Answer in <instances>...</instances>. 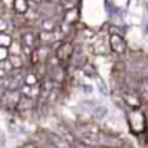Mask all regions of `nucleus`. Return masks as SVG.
<instances>
[{
    "label": "nucleus",
    "mask_w": 148,
    "mask_h": 148,
    "mask_svg": "<svg viewBox=\"0 0 148 148\" xmlns=\"http://www.w3.org/2000/svg\"><path fill=\"white\" fill-rule=\"evenodd\" d=\"M10 43H12V38L9 35H6V33L1 32V35H0V46L7 48V46H10Z\"/></svg>",
    "instance_id": "obj_8"
},
{
    "label": "nucleus",
    "mask_w": 148,
    "mask_h": 148,
    "mask_svg": "<svg viewBox=\"0 0 148 148\" xmlns=\"http://www.w3.org/2000/svg\"><path fill=\"white\" fill-rule=\"evenodd\" d=\"M25 84H26V85H35V84H38V78H36L33 73H29V75H26V78H25Z\"/></svg>",
    "instance_id": "obj_10"
},
{
    "label": "nucleus",
    "mask_w": 148,
    "mask_h": 148,
    "mask_svg": "<svg viewBox=\"0 0 148 148\" xmlns=\"http://www.w3.org/2000/svg\"><path fill=\"white\" fill-rule=\"evenodd\" d=\"M13 7L16 9L17 13H26L29 9V4H27V0H14Z\"/></svg>",
    "instance_id": "obj_5"
},
{
    "label": "nucleus",
    "mask_w": 148,
    "mask_h": 148,
    "mask_svg": "<svg viewBox=\"0 0 148 148\" xmlns=\"http://www.w3.org/2000/svg\"><path fill=\"white\" fill-rule=\"evenodd\" d=\"M10 60H9V63L12 65V68H19L20 65H22V60H20V58H19V55H10V58H9Z\"/></svg>",
    "instance_id": "obj_9"
},
{
    "label": "nucleus",
    "mask_w": 148,
    "mask_h": 148,
    "mask_svg": "<svg viewBox=\"0 0 148 148\" xmlns=\"http://www.w3.org/2000/svg\"><path fill=\"white\" fill-rule=\"evenodd\" d=\"M35 35L32 32H25L22 35V46H27V48H33L35 45Z\"/></svg>",
    "instance_id": "obj_4"
},
{
    "label": "nucleus",
    "mask_w": 148,
    "mask_h": 148,
    "mask_svg": "<svg viewBox=\"0 0 148 148\" xmlns=\"http://www.w3.org/2000/svg\"><path fill=\"white\" fill-rule=\"evenodd\" d=\"M13 1H14V0H3V3H4L7 7H13Z\"/></svg>",
    "instance_id": "obj_14"
},
{
    "label": "nucleus",
    "mask_w": 148,
    "mask_h": 148,
    "mask_svg": "<svg viewBox=\"0 0 148 148\" xmlns=\"http://www.w3.org/2000/svg\"><path fill=\"white\" fill-rule=\"evenodd\" d=\"M20 92L25 95V97H29V98H35L36 95H39V88H38V84L35 85H23V88L20 89Z\"/></svg>",
    "instance_id": "obj_2"
},
{
    "label": "nucleus",
    "mask_w": 148,
    "mask_h": 148,
    "mask_svg": "<svg viewBox=\"0 0 148 148\" xmlns=\"http://www.w3.org/2000/svg\"><path fill=\"white\" fill-rule=\"evenodd\" d=\"M76 16H78V13H76V9H69L68 12H66V16H65V20L68 22V23H72L75 19H76Z\"/></svg>",
    "instance_id": "obj_7"
},
{
    "label": "nucleus",
    "mask_w": 148,
    "mask_h": 148,
    "mask_svg": "<svg viewBox=\"0 0 148 148\" xmlns=\"http://www.w3.org/2000/svg\"><path fill=\"white\" fill-rule=\"evenodd\" d=\"M50 141L53 143V145L56 148H71V144H68L62 137H59V135H56V134H50Z\"/></svg>",
    "instance_id": "obj_3"
},
{
    "label": "nucleus",
    "mask_w": 148,
    "mask_h": 148,
    "mask_svg": "<svg viewBox=\"0 0 148 148\" xmlns=\"http://www.w3.org/2000/svg\"><path fill=\"white\" fill-rule=\"evenodd\" d=\"M7 27H9V23H7L6 20L0 19V32H4V30H6Z\"/></svg>",
    "instance_id": "obj_13"
},
{
    "label": "nucleus",
    "mask_w": 148,
    "mask_h": 148,
    "mask_svg": "<svg viewBox=\"0 0 148 148\" xmlns=\"http://www.w3.org/2000/svg\"><path fill=\"white\" fill-rule=\"evenodd\" d=\"M55 27H56V25H55V22H53L52 19H46V20L42 23V30H43V32H53Z\"/></svg>",
    "instance_id": "obj_6"
},
{
    "label": "nucleus",
    "mask_w": 148,
    "mask_h": 148,
    "mask_svg": "<svg viewBox=\"0 0 148 148\" xmlns=\"http://www.w3.org/2000/svg\"><path fill=\"white\" fill-rule=\"evenodd\" d=\"M33 1H36V3H40V1H42V0H33Z\"/></svg>",
    "instance_id": "obj_16"
},
{
    "label": "nucleus",
    "mask_w": 148,
    "mask_h": 148,
    "mask_svg": "<svg viewBox=\"0 0 148 148\" xmlns=\"http://www.w3.org/2000/svg\"><path fill=\"white\" fill-rule=\"evenodd\" d=\"M109 46L115 53H122L125 50V40L122 39L121 35L118 33H112L109 36Z\"/></svg>",
    "instance_id": "obj_1"
},
{
    "label": "nucleus",
    "mask_w": 148,
    "mask_h": 148,
    "mask_svg": "<svg viewBox=\"0 0 148 148\" xmlns=\"http://www.w3.org/2000/svg\"><path fill=\"white\" fill-rule=\"evenodd\" d=\"M141 94H143V97L148 101V82H145V84L143 85V88H141Z\"/></svg>",
    "instance_id": "obj_12"
},
{
    "label": "nucleus",
    "mask_w": 148,
    "mask_h": 148,
    "mask_svg": "<svg viewBox=\"0 0 148 148\" xmlns=\"http://www.w3.org/2000/svg\"><path fill=\"white\" fill-rule=\"evenodd\" d=\"M7 55H9L7 48H4V46H0V60L6 59V58H7Z\"/></svg>",
    "instance_id": "obj_11"
},
{
    "label": "nucleus",
    "mask_w": 148,
    "mask_h": 148,
    "mask_svg": "<svg viewBox=\"0 0 148 148\" xmlns=\"http://www.w3.org/2000/svg\"><path fill=\"white\" fill-rule=\"evenodd\" d=\"M23 148H36V147H35V145H32V144H26Z\"/></svg>",
    "instance_id": "obj_15"
}]
</instances>
